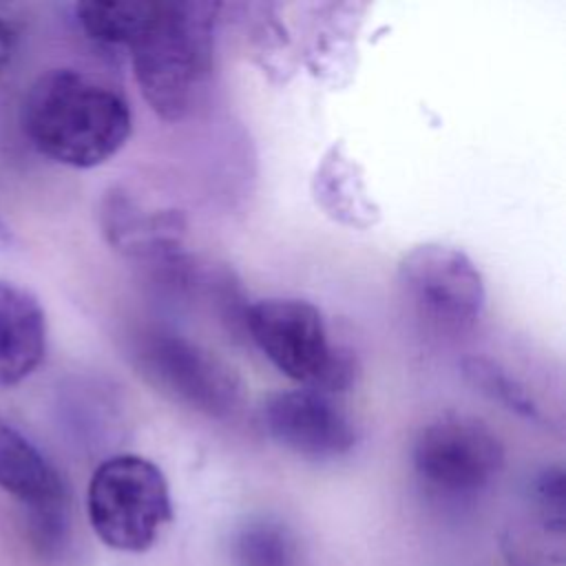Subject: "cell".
Segmentation results:
<instances>
[{"label": "cell", "mask_w": 566, "mask_h": 566, "mask_svg": "<svg viewBox=\"0 0 566 566\" xmlns=\"http://www.w3.org/2000/svg\"><path fill=\"white\" fill-rule=\"evenodd\" d=\"M22 33L24 22L18 9L11 4H0V75L11 69L22 44Z\"/></svg>", "instance_id": "17"}, {"label": "cell", "mask_w": 566, "mask_h": 566, "mask_svg": "<svg viewBox=\"0 0 566 566\" xmlns=\"http://www.w3.org/2000/svg\"><path fill=\"white\" fill-rule=\"evenodd\" d=\"M86 515L95 535L115 551L144 553L172 520L164 471L148 458L117 453L102 460L86 489Z\"/></svg>", "instance_id": "4"}, {"label": "cell", "mask_w": 566, "mask_h": 566, "mask_svg": "<svg viewBox=\"0 0 566 566\" xmlns=\"http://www.w3.org/2000/svg\"><path fill=\"white\" fill-rule=\"evenodd\" d=\"M0 489L24 509L31 546L46 557L69 539L66 484L49 458L0 416Z\"/></svg>", "instance_id": "8"}, {"label": "cell", "mask_w": 566, "mask_h": 566, "mask_svg": "<svg viewBox=\"0 0 566 566\" xmlns=\"http://www.w3.org/2000/svg\"><path fill=\"white\" fill-rule=\"evenodd\" d=\"M312 197L316 206L345 228L367 230L380 221L363 168L343 144H332L312 172Z\"/></svg>", "instance_id": "12"}, {"label": "cell", "mask_w": 566, "mask_h": 566, "mask_svg": "<svg viewBox=\"0 0 566 566\" xmlns=\"http://www.w3.org/2000/svg\"><path fill=\"white\" fill-rule=\"evenodd\" d=\"M22 130L44 157L69 168H95L130 137L128 99L111 82L80 71L51 69L27 91Z\"/></svg>", "instance_id": "1"}, {"label": "cell", "mask_w": 566, "mask_h": 566, "mask_svg": "<svg viewBox=\"0 0 566 566\" xmlns=\"http://www.w3.org/2000/svg\"><path fill=\"white\" fill-rule=\"evenodd\" d=\"M462 376L471 387H475V391L484 394L511 413L522 416L531 422H546L544 409L535 400L531 389L500 363L486 356H469L462 360Z\"/></svg>", "instance_id": "14"}, {"label": "cell", "mask_w": 566, "mask_h": 566, "mask_svg": "<svg viewBox=\"0 0 566 566\" xmlns=\"http://www.w3.org/2000/svg\"><path fill=\"white\" fill-rule=\"evenodd\" d=\"M46 354V316L22 285L0 281V387L20 385Z\"/></svg>", "instance_id": "11"}, {"label": "cell", "mask_w": 566, "mask_h": 566, "mask_svg": "<svg viewBox=\"0 0 566 566\" xmlns=\"http://www.w3.org/2000/svg\"><path fill=\"white\" fill-rule=\"evenodd\" d=\"M99 228L108 245L119 254L168 263L179 256L188 223L172 203L119 184L102 197Z\"/></svg>", "instance_id": "10"}, {"label": "cell", "mask_w": 566, "mask_h": 566, "mask_svg": "<svg viewBox=\"0 0 566 566\" xmlns=\"http://www.w3.org/2000/svg\"><path fill=\"white\" fill-rule=\"evenodd\" d=\"M219 9L217 2L150 0L128 44L139 91L166 122L188 117L208 86Z\"/></svg>", "instance_id": "2"}, {"label": "cell", "mask_w": 566, "mask_h": 566, "mask_svg": "<svg viewBox=\"0 0 566 566\" xmlns=\"http://www.w3.org/2000/svg\"><path fill=\"white\" fill-rule=\"evenodd\" d=\"M243 323L259 352L290 380L332 396L356 385V354L332 340L323 312L310 301L261 298L245 307Z\"/></svg>", "instance_id": "3"}, {"label": "cell", "mask_w": 566, "mask_h": 566, "mask_svg": "<svg viewBox=\"0 0 566 566\" xmlns=\"http://www.w3.org/2000/svg\"><path fill=\"white\" fill-rule=\"evenodd\" d=\"M130 360L146 382L175 402L214 420H232L245 407V385L214 352L168 332L142 329L130 343Z\"/></svg>", "instance_id": "5"}, {"label": "cell", "mask_w": 566, "mask_h": 566, "mask_svg": "<svg viewBox=\"0 0 566 566\" xmlns=\"http://www.w3.org/2000/svg\"><path fill=\"white\" fill-rule=\"evenodd\" d=\"M411 469L429 495L467 502L484 493L502 473L504 444L486 422L442 413L416 433Z\"/></svg>", "instance_id": "6"}, {"label": "cell", "mask_w": 566, "mask_h": 566, "mask_svg": "<svg viewBox=\"0 0 566 566\" xmlns=\"http://www.w3.org/2000/svg\"><path fill=\"white\" fill-rule=\"evenodd\" d=\"M150 0H124V2H97L86 0L75 4V15L82 31L102 44L126 46L133 42L148 15Z\"/></svg>", "instance_id": "15"}, {"label": "cell", "mask_w": 566, "mask_h": 566, "mask_svg": "<svg viewBox=\"0 0 566 566\" xmlns=\"http://www.w3.org/2000/svg\"><path fill=\"white\" fill-rule=\"evenodd\" d=\"M230 557L234 566H303L296 535L270 517L239 526L230 542Z\"/></svg>", "instance_id": "13"}, {"label": "cell", "mask_w": 566, "mask_h": 566, "mask_svg": "<svg viewBox=\"0 0 566 566\" xmlns=\"http://www.w3.org/2000/svg\"><path fill=\"white\" fill-rule=\"evenodd\" d=\"M398 283L422 318L444 332L473 327L484 310V279L473 259L447 243H420L402 254Z\"/></svg>", "instance_id": "7"}, {"label": "cell", "mask_w": 566, "mask_h": 566, "mask_svg": "<svg viewBox=\"0 0 566 566\" xmlns=\"http://www.w3.org/2000/svg\"><path fill=\"white\" fill-rule=\"evenodd\" d=\"M533 506L548 533H564L566 526V480L559 467L542 469L531 484Z\"/></svg>", "instance_id": "16"}, {"label": "cell", "mask_w": 566, "mask_h": 566, "mask_svg": "<svg viewBox=\"0 0 566 566\" xmlns=\"http://www.w3.org/2000/svg\"><path fill=\"white\" fill-rule=\"evenodd\" d=\"M261 424L279 447L316 462L343 458L358 442V427L336 396L307 387L272 394Z\"/></svg>", "instance_id": "9"}]
</instances>
